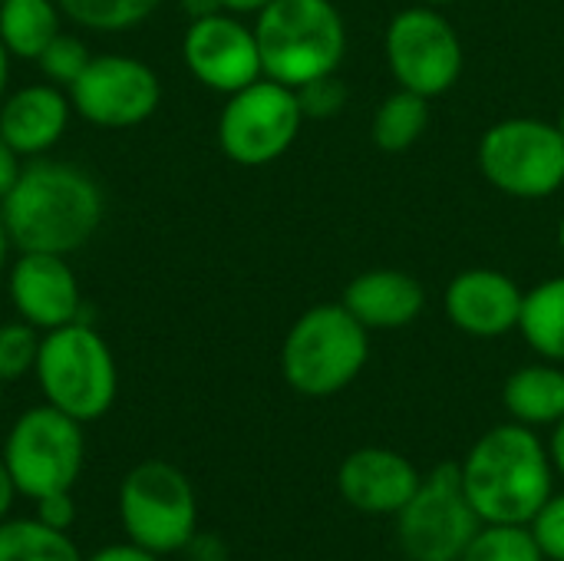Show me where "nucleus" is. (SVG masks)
<instances>
[{
  "label": "nucleus",
  "instance_id": "1",
  "mask_svg": "<svg viewBox=\"0 0 564 561\" xmlns=\"http://www.w3.org/2000/svg\"><path fill=\"white\" fill-rule=\"evenodd\" d=\"M0 222L17 251L73 255L102 222V192L76 165L33 159L0 198Z\"/></svg>",
  "mask_w": 564,
  "mask_h": 561
},
{
  "label": "nucleus",
  "instance_id": "2",
  "mask_svg": "<svg viewBox=\"0 0 564 561\" xmlns=\"http://www.w3.org/2000/svg\"><path fill=\"white\" fill-rule=\"evenodd\" d=\"M463 489L482 522L529 526L555 493L549 446L516 420L486 430L459 463Z\"/></svg>",
  "mask_w": 564,
  "mask_h": 561
},
{
  "label": "nucleus",
  "instance_id": "3",
  "mask_svg": "<svg viewBox=\"0 0 564 561\" xmlns=\"http://www.w3.org/2000/svg\"><path fill=\"white\" fill-rule=\"evenodd\" d=\"M254 36L264 76L291 89L337 73L347 53V23L334 0H271Z\"/></svg>",
  "mask_w": 564,
  "mask_h": 561
},
{
  "label": "nucleus",
  "instance_id": "4",
  "mask_svg": "<svg viewBox=\"0 0 564 561\" xmlns=\"http://www.w3.org/2000/svg\"><path fill=\"white\" fill-rule=\"evenodd\" d=\"M370 360V331L340 304L307 308L281 344V374L288 387L311 400L347 390Z\"/></svg>",
  "mask_w": 564,
  "mask_h": 561
},
{
  "label": "nucleus",
  "instance_id": "5",
  "mask_svg": "<svg viewBox=\"0 0 564 561\" xmlns=\"http://www.w3.org/2000/svg\"><path fill=\"white\" fill-rule=\"evenodd\" d=\"M33 374L46 403L73 417L76 423H93L106 417L119 390L109 344L83 321L46 331L40 337Z\"/></svg>",
  "mask_w": 564,
  "mask_h": 561
},
{
  "label": "nucleus",
  "instance_id": "6",
  "mask_svg": "<svg viewBox=\"0 0 564 561\" xmlns=\"http://www.w3.org/2000/svg\"><path fill=\"white\" fill-rule=\"evenodd\" d=\"M486 182L522 202L552 198L564 188V136L555 122L509 116L489 126L476 152Z\"/></svg>",
  "mask_w": 564,
  "mask_h": 561
},
{
  "label": "nucleus",
  "instance_id": "7",
  "mask_svg": "<svg viewBox=\"0 0 564 561\" xmlns=\"http://www.w3.org/2000/svg\"><path fill=\"white\" fill-rule=\"evenodd\" d=\"M393 519L400 552L410 561H459L482 526L463 489L459 463L433 466Z\"/></svg>",
  "mask_w": 564,
  "mask_h": 561
},
{
  "label": "nucleus",
  "instance_id": "8",
  "mask_svg": "<svg viewBox=\"0 0 564 561\" xmlns=\"http://www.w3.org/2000/svg\"><path fill=\"white\" fill-rule=\"evenodd\" d=\"M301 126L304 109L297 89L261 76L228 96L218 116V145L235 165L261 169L278 162L294 145Z\"/></svg>",
  "mask_w": 564,
  "mask_h": 561
},
{
  "label": "nucleus",
  "instance_id": "9",
  "mask_svg": "<svg viewBox=\"0 0 564 561\" xmlns=\"http://www.w3.org/2000/svg\"><path fill=\"white\" fill-rule=\"evenodd\" d=\"M119 519L129 539L155 555L185 549L195 539L198 503L192 483L169 463H139L119 489Z\"/></svg>",
  "mask_w": 564,
  "mask_h": 561
},
{
  "label": "nucleus",
  "instance_id": "10",
  "mask_svg": "<svg viewBox=\"0 0 564 561\" xmlns=\"http://www.w3.org/2000/svg\"><path fill=\"white\" fill-rule=\"evenodd\" d=\"M383 50L397 86L426 99L446 96L466 66L456 26L440 13V7L430 3L403 7L387 26Z\"/></svg>",
  "mask_w": 564,
  "mask_h": 561
},
{
  "label": "nucleus",
  "instance_id": "11",
  "mask_svg": "<svg viewBox=\"0 0 564 561\" xmlns=\"http://www.w3.org/2000/svg\"><path fill=\"white\" fill-rule=\"evenodd\" d=\"M83 423L59 413L56 407L26 410L3 446V466L17 493L43 499L53 493H69L83 470Z\"/></svg>",
  "mask_w": 564,
  "mask_h": 561
},
{
  "label": "nucleus",
  "instance_id": "12",
  "mask_svg": "<svg viewBox=\"0 0 564 561\" xmlns=\"http://www.w3.org/2000/svg\"><path fill=\"white\" fill-rule=\"evenodd\" d=\"M162 99L155 69L135 56L102 53L93 56L83 76L69 86L76 116L102 129H129L145 122Z\"/></svg>",
  "mask_w": 564,
  "mask_h": 561
},
{
  "label": "nucleus",
  "instance_id": "13",
  "mask_svg": "<svg viewBox=\"0 0 564 561\" xmlns=\"http://www.w3.org/2000/svg\"><path fill=\"white\" fill-rule=\"evenodd\" d=\"M182 60L202 86L225 96L264 76L254 26H245L238 13L228 10L188 23L182 36Z\"/></svg>",
  "mask_w": 564,
  "mask_h": 561
},
{
  "label": "nucleus",
  "instance_id": "14",
  "mask_svg": "<svg viewBox=\"0 0 564 561\" xmlns=\"http://www.w3.org/2000/svg\"><path fill=\"white\" fill-rule=\"evenodd\" d=\"M7 291L20 321L33 324L36 331H56L79 321L83 294L66 255L20 251V258L10 265Z\"/></svg>",
  "mask_w": 564,
  "mask_h": 561
},
{
  "label": "nucleus",
  "instance_id": "15",
  "mask_svg": "<svg viewBox=\"0 0 564 561\" xmlns=\"http://www.w3.org/2000/svg\"><path fill=\"white\" fill-rule=\"evenodd\" d=\"M525 291L499 268H466L443 291L446 321L479 341H496L519 331Z\"/></svg>",
  "mask_w": 564,
  "mask_h": 561
},
{
  "label": "nucleus",
  "instance_id": "16",
  "mask_svg": "<svg viewBox=\"0 0 564 561\" xmlns=\"http://www.w3.org/2000/svg\"><path fill=\"white\" fill-rule=\"evenodd\" d=\"M420 470L397 450L360 446L337 470L340 499L364 516H397L420 489Z\"/></svg>",
  "mask_w": 564,
  "mask_h": 561
},
{
  "label": "nucleus",
  "instance_id": "17",
  "mask_svg": "<svg viewBox=\"0 0 564 561\" xmlns=\"http://www.w3.org/2000/svg\"><path fill=\"white\" fill-rule=\"evenodd\" d=\"M340 304L373 334V331H403L420 321L426 311V288L400 268H370L357 274Z\"/></svg>",
  "mask_w": 564,
  "mask_h": 561
},
{
  "label": "nucleus",
  "instance_id": "18",
  "mask_svg": "<svg viewBox=\"0 0 564 561\" xmlns=\"http://www.w3.org/2000/svg\"><path fill=\"white\" fill-rule=\"evenodd\" d=\"M69 112L73 103L59 86L33 83L0 103V136L20 159H40L63 139Z\"/></svg>",
  "mask_w": 564,
  "mask_h": 561
},
{
  "label": "nucleus",
  "instance_id": "19",
  "mask_svg": "<svg viewBox=\"0 0 564 561\" xmlns=\"http://www.w3.org/2000/svg\"><path fill=\"white\" fill-rule=\"evenodd\" d=\"M506 413L532 430L564 420V367L552 360L525 364L502 384Z\"/></svg>",
  "mask_w": 564,
  "mask_h": 561
},
{
  "label": "nucleus",
  "instance_id": "20",
  "mask_svg": "<svg viewBox=\"0 0 564 561\" xmlns=\"http://www.w3.org/2000/svg\"><path fill=\"white\" fill-rule=\"evenodd\" d=\"M519 334L542 360L564 364V274L525 291Z\"/></svg>",
  "mask_w": 564,
  "mask_h": 561
},
{
  "label": "nucleus",
  "instance_id": "21",
  "mask_svg": "<svg viewBox=\"0 0 564 561\" xmlns=\"http://www.w3.org/2000/svg\"><path fill=\"white\" fill-rule=\"evenodd\" d=\"M56 0H0V40L10 56L36 60L59 33Z\"/></svg>",
  "mask_w": 564,
  "mask_h": 561
},
{
  "label": "nucleus",
  "instance_id": "22",
  "mask_svg": "<svg viewBox=\"0 0 564 561\" xmlns=\"http://www.w3.org/2000/svg\"><path fill=\"white\" fill-rule=\"evenodd\" d=\"M430 116L433 112H430V99L426 96L397 86V93H390L377 106V112L370 119V139L383 152H406V149H413L426 136Z\"/></svg>",
  "mask_w": 564,
  "mask_h": 561
},
{
  "label": "nucleus",
  "instance_id": "23",
  "mask_svg": "<svg viewBox=\"0 0 564 561\" xmlns=\"http://www.w3.org/2000/svg\"><path fill=\"white\" fill-rule=\"evenodd\" d=\"M0 561H83L66 532L40 519L0 522Z\"/></svg>",
  "mask_w": 564,
  "mask_h": 561
},
{
  "label": "nucleus",
  "instance_id": "24",
  "mask_svg": "<svg viewBox=\"0 0 564 561\" xmlns=\"http://www.w3.org/2000/svg\"><path fill=\"white\" fill-rule=\"evenodd\" d=\"M459 561H549L542 555L532 526L482 522Z\"/></svg>",
  "mask_w": 564,
  "mask_h": 561
},
{
  "label": "nucleus",
  "instance_id": "25",
  "mask_svg": "<svg viewBox=\"0 0 564 561\" xmlns=\"http://www.w3.org/2000/svg\"><path fill=\"white\" fill-rule=\"evenodd\" d=\"M56 3L73 23L99 33L129 30L159 7V0H56Z\"/></svg>",
  "mask_w": 564,
  "mask_h": 561
},
{
  "label": "nucleus",
  "instance_id": "26",
  "mask_svg": "<svg viewBox=\"0 0 564 561\" xmlns=\"http://www.w3.org/2000/svg\"><path fill=\"white\" fill-rule=\"evenodd\" d=\"M89 60H93V53L86 50V43L59 30L33 63L40 66V73H43L46 83H53V86H59V89H63V86L69 89V86L83 76V69L89 66Z\"/></svg>",
  "mask_w": 564,
  "mask_h": 561
},
{
  "label": "nucleus",
  "instance_id": "27",
  "mask_svg": "<svg viewBox=\"0 0 564 561\" xmlns=\"http://www.w3.org/2000/svg\"><path fill=\"white\" fill-rule=\"evenodd\" d=\"M36 354H40V337L33 324L26 321L0 324V384L30 374L36 367Z\"/></svg>",
  "mask_w": 564,
  "mask_h": 561
},
{
  "label": "nucleus",
  "instance_id": "28",
  "mask_svg": "<svg viewBox=\"0 0 564 561\" xmlns=\"http://www.w3.org/2000/svg\"><path fill=\"white\" fill-rule=\"evenodd\" d=\"M347 96H350V89L337 73L311 79V83H304L297 89L304 119H334V116H340V109L347 106Z\"/></svg>",
  "mask_w": 564,
  "mask_h": 561
},
{
  "label": "nucleus",
  "instance_id": "29",
  "mask_svg": "<svg viewBox=\"0 0 564 561\" xmlns=\"http://www.w3.org/2000/svg\"><path fill=\"white\" fill-rule=\"evenodd\" d=\"M535 532V542L549 561H564V493H552V499L539 509V516L529 522Z\"/></svg>",
  "mask_w": 564,
  "mask_h": 561
},
{
  "label": "nucleus",
  "instance_id": "30",
  "mask_svg": "<svg viewBox=\"0 0 564 561\" xmlns=\"http://www.w3.org/2000/svg\"><path fill=\"white\" fill-rule=\"evenodd\" d=\"M36 519L46 522L50 529L66 532L73 526V519H76V506H73L69 493H53V496L36 499Z\"/></svg>",
  "mask_w": 564,
  "mask_h": 561
},
{
  "label": "nucleus",
  "instance_id": "31",
  "mask_svg": "<svg viewBox=\"0 0 564 561\" xmlns=\"http://www.w3.org/2000/svg\"><path fill=\"white\" fill-rule=\"evenodd\" d=\"M20 169H23V159H20V155L7 145V139L0 136V198L13 188Z\"/></svg>",
  "mask_w": 564,
  "mask_h": 561
},
{
  "label": "nucleus",
  "instance_id": "32",
  "mask_svg": "<svg viewBox=\"0 0 564 561\" xmlns=\"http://www.w3.org/2000/svg\"><path fill=\"white\" fill-rule=\"evenodd\" d=\"M89 561H159V555L132 542V546H112V549H102V552H96Z\"/></svg>",
  "mask_w": 564,
  "mask_h": 561
},
{
  "label": "nucleus",
  "instance_id": "33",
  "mask_svg": "<svg viewBox=\"0 0 564 561\" xmlns=\"http://www.w3.org/2000/svg\"><path fill=\"white\" fill-rule=\"evenodd\" d=\"M549 456H552V466L555 473L564 479V420L552 427V443H549Z\"/></svg>",
  "mask_w": 564,
  "mask_h": 561
},
{
  "label": "nucleus",
  "instance_id": "34",
  "mask_svg": "<svg viewBox=\"0 0 564 561\" xmlns=\"http://www.w3.org/2000/svg\"><path fill=\"white\" fill-rule=\"evenodd\" d=\"M221 3V10H228V13H238V17H245V13H261L271 0H218Z\"/></svg>",
  "mask_w": 564,
  "mask_h": 561
},
{
  "label": "nucleus",
  "instance_id": "35",
  "mask_svg": "<svg viewBox=\"0 0 564 561\" xmlns=\"http://www.w3.org/2000/svg\"><path fill=\"white\" fill-rule=\"evenodd\" d=\"M13 493H17V486H13V479H10V473H7V466H3V460H0V519H3L7 509L13 506Z\"/></svg>",
  "mask_w": 564,
  "mask_h": 561
},
{
  "label": "nucleus",
  "instance_id": "36",
  "mask_svg": "<svg viewBox=\"0 0 564 561\" xmlns=\"http://www.w3.org/2000/svg\"><path fill=\"white\" fill-rule=\"evenodd\" d=\"M182 3H185V13H188L192 20H202V17H212V13L221 10L218 0H182Z\"/></svg>",
  "mask_w": 564,
  "mask_h": 561
},
{
  "label": "nucleus",
  "instance_id": "37",
  "mask_svg": "<svg viewBox=\"0 0 564 561\" xmlns=\"http://www.w3.org/2000/svg\"><path fill=\"white\" fill-rule=\"evenodd\" d=\"M7 76H10V53L0 40V103H3V93H7Z\"/></svg>",
  "mask_w": 564,
  "mask_h": 561
},
{
  "label": "nucleus",
  "instance_id": "38",
  "mask_svg": "<svg viewBox=\"0 0 564 561\" xmlns=\"http://www.w3.org/2000/svg\"><path fill=\"white\" fill-rule=\"evenodd\" d=\"M10 235H7V228H3V222H0V274H3V268H7V255H10Z\"/></svg>",
  "mask_w": 564,
  "mask_h": 561
},
{
  "label": "nucleus",
  "instance_id": "39",
  "mask_svg": "<svg viewBox=\"0 0 564 561\" xmlns=\"http://www.w3.org/2000/svg\"><path fill=\"white\" fill-rule=\"evenodd\" d=\"M558 248H562V255H564V215H562V222H558Z\"/></svg>",
  "mask_w": 564,
  "mask_h": 561
},
{
  "label": "nucleus",
  "instance_id": "40",
  "mask_svg": "<svg viewBox=\"0 0 564 561\" xmlns=\"http://www.w3.org/2000/svg\"><path fill=\"white\" fill-rule=\"evenodd\" d=\"M555 126H558V132H562V136H564V106H562V109H558V119H555Z\"/></svg>",
  "mask_w": 564,
  "mask_h": 561
},
{
  "label": "nucleus",
  "instance_id": "41",
  "mask_svg": "<svg viewBox=\"0 0 564 561\" xmlns=\"http://www.w3.org/2000/svg\"><path fill=\"white\" fill-rule=\"evenodd\" d=\"M420 3H430V7H443V3H453V0H420Z\"/></svg>",
  "mask_w": 564,
  "mask_h": 561
},
{
  "label": "nucleus",
  "instance_id": "42",
  "mask_svg": "<svg viewBox=\"0 0 564 561\" xmlns=\"http://www.w3.org/2000/svg\"><path fill=\"white\" fill-rule=\"evenodd\" d=\"M0 278H3V274H0Z\"/></svg>",
  "mask_w": 564,
  "mask_h": 561
}]
</instances>
